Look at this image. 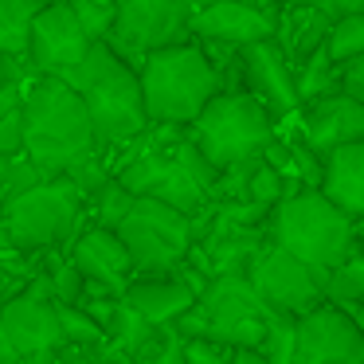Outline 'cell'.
<instances>
[{
  "label": "cell",
  "instance_id": "1",
  "mask_svg": "<svg viewBox=\"0 0 364 364\" xmlns=\"http://www.w3.org/2000/svg\"><path fill=\"white\" fill-rule=\"evenodd\" d=\"M90 153H98V141L82 95L63 79L36 75L24 87V157L48 176H63Z\"/></svg>",
  "mask_w": 364,
  "mask_h": 364
},
{
  "label": "cell",
  "instance_id": "2",
  "mask_svg": "<svg viewBox=\"0 0 364 364\" xmlns=\"http://www.w3.org/2000/svg\"><path fill=\"white\" fill-rule=\"evenodd\" d=\"M63 82L71 90H79L82 102H87L98 149H106V145H129L149 129L137 67L126 63L106 40L90 43L87 59Z\"/></svg>",
  "mask_w": 364,
  "mask_h": 364
},
{
  "label": "cell",
  "instance_id": "3",
  "mask_svg": "<svg viewBox=\"0 0 364 364\" xmlns=\"http://www.w3.org/2000/svg\"><path fill=\"white\" fill-rule=\"evenodd\" d=\"M137 79H141L149 126H173V129L192 126L204 114V106L223 90L220 67L212 63V55L196 40L145 55L141 67H137Z\"/></svg>",
  "mask_w": 364,
  "mask_h": 364
},
{
  "label": "cell",
  "instance_id": "4",
  "mask_svg": "<svg viewBox=\"0 0 364 364\" xmlns=\"http://www.w3.org/2000/svg\"><path fill=\"white\" fill-rule=\"evenodd\" d=\"M267 235L278 247H286L294 259H301L314 274H321V282H329L333 270L356 251L360 223L341 212L333 200H325L317 188H298L270 212Z\"/></svg>",
  "mask_w": 364,
  "mask_h": 364
},
{
  "label": "cell",
  "instance_id": "5",
  "mask_svg": "<svg viewBox=\"0 0 364 364\" xmlns=\"http://www.w3.org/2000/svg\"><path fill=\"white\" fill-rule=\"evenodd\" d=\"M188 129V141L212 161L215 168H231L243 165L251 157H262L270 141H274V114L247 90H220L212 102L204 106Z\"/></svg>",
  "mask_w": 364,
  "mask_h": 364
},
{
  "label": "cell",
  "instance_id": "6",
  "mask_svg": "<svg viewBox=\"0 0 364 364\" xmlns=\"http://www.w3.org/2000/svg\"><path fill=\"white\" fill-rule=\"evenodd\" d=\"M82 204H87L82 192L67 176H48L36 188L4 200V208H0V239H4V247H12L20 255L51 251V247L67 243L75 235Z\"/></svg>",
  "mask_w": 364,
  "mask_h": 364
},
{
  "label": "cell",
  "instance_id": "7",
  "mask_svg": "<svg viewBox=\"0 0 364 364\" xmlns=\"http://www.w3.org/2000/svg\"><path fill=\"white\" fill-rule=\"evenodd\" d=\"M114 231L129 251L134 274H168L181 262H188L196 247V220L149 196H137Z\"/></svg>",
  "mask_w": 364,
  "mask_h": 364
},
{
  "label": "cell",
  "instance_id": "8",
  "mask_svg": "<svg viewBox=\"0 0 364 364\" xmlns=\"http://www.w3.org/2000/svg\"><path fill=\"white\" fill-rule=\"evenodd\" d=\"M196 309L204 314L208 341H220L228 348H259L267 337L270 314H274L247 274L208 278L204 294L196 298Z\"/></svg>",
  "mask_w": 364,
  "mask_h": 364
},
{
  "label": "cell",
  "instance_id": "9",
  "mask_svg": "<svg viewBox=\"0 0 364 364\" xmlns=\"http://www.w3.org/2000/svg\"><path fill=\"white\" fill-rule=\"evenodd\" d=\"M188 24H192V12L181 0H118L114 28L106 36V43L126 63L141 67V59L153 55V51L188 43L192 40Z\"/></svg>",
  "mask_w": 364,
  "mask_h": 364
},
{
  "label": "cell",
  "instance_id": "10",
  "mask_svg": "<svg viewBox=\"0 0 364 364\" xmlns=\"http://www.w3.org/2000/svg\"><path fill=\"white\" fill-rule=\"evenodd\" d=\"M118 176L134 196H149L161 204L176 208V212L200 220L208 208V192L196 176L184 168V161L176 157V145H141L118 165Z\"/></svg>",
  "mask_w": 364,
  "mask_h": 364
},
{
  "label": "cell",
  "instance_id": "11",
  "mask_svg": "<svg viewBox=\"0 0 364 364\" xmlns=\"http://www.w3.org/2000/svg\"><path fill=\"white\" fill-rule=\"evenodd\" d=\"M247 278H251L259 298L267 301L274 314H286V317H294V321L325 301L321 274H314L306 262L294 259V255L286 251V247H278L274 239H267V243L259 247V255H255L251 267H247Z\"/></svg>",
  "mask_w": 364,
  "mask_h": 364
},
{
  "label": "cell",
  "instance_id": "12",
  "mask_svg": "<svg viewBox=\"0 0 364 364\" xmlns=\"http://www.w3.org/2000/svg\"><path fill=\"white\" fill-rule=\"evenodd\" d=\"M90 43L95 40L82 32V24L75 20V12L63 0H48L40 9V16L32 20L28 67H32V75H43V79H67L87 59Z\"/></svg>",
  "mask_w": 364,
  "mask_h": 364
},
{
  "label": "cell",
  "instance_id": "13",
  "mask_svg": "<svg viewBox=\"0 0 364 364\" xmlns=\"http://www.w3.org/2000/svg\"><path fill=\"white\" fill-rule=\"evenodd\" d=\"M294 364H364V337L353 314L321 301L294 325Z\"/></svg>",
  "mask_w": 364,
  "mask_h": 364
},
{
  "label": "cell",
  "instance_id": "14",
  "mask_svg": "<svg viewBox=\"0 0 364 364\" xmlns=\"http://www.w3.org/2000/svg\"><path fill=\"white\" fill-rule=\"evenodd\" d=\"M0 325L9 333L12 348L20 353V360L55 353L63 345V333H59V314L48 290V278H36L24 294H12L9 301H0Z\"/></svg>",
  "mask_w": 364,
  "mask_h": 364
},
{
  "label": "cell",
  "instance_id": "15",
  "mask_svg": "<svg viewBox=\"0 0 364 364\" xmlns=\"http://www.w3.org/2000/svg\"><path fill=\"white\" fill-rule=\"evenodd\" d=\"M239 71L247 79V95L259 98L274 114V122L298 114V71L274 40L239 48Z\"/></svg>",
  "mask_w": 364,
  "mask_h": 364
},
{
  "label": "cell",
  "instance_id": "16",
  "mask_svg": "<svg viewBox=\"0 0 364 364\" xmlns=\"http://www.w3.org/2000/svg\"><path fill=\"white\" fill-rule=\"evenodd\" d=\"M192 40L220 43V48H251V43L274 40V12H262L255 4H239V0H215L208 9L192 12Z\"/></svg>",
  "mask_w": 364,
  "mask_h": 364
},
{
  "label": "cell",
  "instance_id": "17",
  "mask_svg": "<svg viewBox=\"0 0 364 364\" xmlns=\"http://www.w3.org/2000/svg\"><path fill=\"white\" fill-rule=\"evenodd\" d=\"M298 137L317 153V157H329L341 145L364 141V106L353 102L348 95H325L317 102L301 106V126Z\"/></svg>",
  "mask_w": 364,
  "mask_h": 364
},
{
  "label": "cell",
  "instance_id": "18",
  "mask_svg": "<svg viewBox=\"0 0 364 364\" xmlns=\"http://www.w3.org/2000/svg\"><path fill=\"white\" fill-rule=\"evenodd\" d=\"M200 290L181 274V267L168 270V274H137L126 282L122 301H126L134 314H141L149 325H173L181 314H188L196 306Z\"/></svg>",
  "mask_w": 364,
  "mask_h": 364
},
{
  "label": "cell",
  "instance_id": "19",
  "mask_svg": "<svg viewBox=\"0 0 364 364\" xmlns=\"http://www.w3.org/2000/svg\"><path fill=\"white\" fill-rule=\"evenodd\" d=\"M71 262L82 270V278H87L90 286H102V290L118 294V298H122V290H126V282L134 278V262H129V251L122 247L118 231L98 228V223L75 239Z\"/></svg>",
  "mask_w": 364,
  "mask_h": 364
},
{
  "label": "cell",
  "instance_id": "20",
  "mask_svg": "<svg viewBox=\"0 0 364 364\" xmlns=\"http://www.w3.org/2000/svg\"><path fill=\"white\" fill-rule=\"evenodd\" d=\"M317 192L325 200H333L345 215H353L356 223H364V141L341 145L325 157Z\"/></svg>",
  "mask_w": 364,
  "mask_h": 364
},
{
  "label": "cell",
  "instance_id": "21",
  "mask_svg": "<svg viewBox=\"0 0 364 364\" xmlns=\"http://www.w3.org/2000/svg\"><path fill=\"white\" fill-rule=\"evenodd\" d=\"M48 0H0V55L16 67H28V36L32 20Z\"/></svg>",
  "mask_w": 364,
  "mask_h": 364
},
{
  "label": "cell",
  "instance_id": "22",
  "mask_svg": "<svg viewBox=\"0 0 364 364\" xmlns=\"http://www.w3.org/2000/svg\"><path fill=\"white\" fill-rule=\"evenodd\" d=\"M153 333H157V325H149L141 314H134V309H129L126 301L118 298L110 321H106V348H110L118 360H129V364H134V356L153 341Z\"/></svg>",
  "mask_w": 364,
  "mask_h": 364
},
{
  "label": "cell",
  "instance_id": "23",
  "mask_svg": "<svg viewBox=\"0 0 364 364\" xmlns=\"http://www.w3.org/2000/svg\"><path fill=\"white\" fill-rule=\"evenodd\" d=\"M341 90V67L329 59V51H314L306 63L298 67V110L306 102H317L325 95H337Z\"/></svg>",
  "mask_w": 364,
  "mask_h": 364
},
{
  "label": "cell",
  "instance_id": "24",
  "mask_svg": "<svg viewBox=\"0 0 364 364\" xmlns=\"http://www.w3.org/2000/svg\"><path fill=\"white\" fill-rule=\"evenodd\" d=\"M0 153H24V82L0 79Z\"/></svg>",
  "mask_w": 364,
  "mask_h": 364
},
{
  "label": "cell",
  "instance_id": "25",
  "mask_svg": "<svg viewBox=\"0 0 364 364\" xmlns=\"http://www.w3.org/2000/svg\"><path fill=\"white\" fill-rule=\"evenodd\" d=\"M325 301L345 309V314H353L356 306H364V255L353 251L337 270H333L329 282H325Z\"/></svg>",
  "mask_w": 364,
  "mask_h": 364
},
{
  "label": "cell",
  "instance_id": "26",
  "mask_svg": "<svg viewBox=\"0 0 364 364\" xmlns=\"http://www.w3.org/2000/svg\"><path fill=\"white\" fill-rule=\"evenodd\" d=\"M55 314H59V333H63V345H79V348H98V345H106V329L87 314V309L55 301Z\"/></svg>",
  "mask_w": 364,
  "mask_h": 364
},
{
  "label": "cell",
  "instance_id": "27",
  "mask_svg": "<svg viewBox=\"0 0 364 364\" xmlns=\"http://www.w3.org/2000/svg\"><path fill=\"white\" fill-rule=\"evenodd\" d=\"M134 192L126 188V184L118 181V176H110V181L102 184V188L90 196V204H95V220L98 228H118L122 220H126V212L134 208Z\"/></svg>",
  "mask_w": 364,
  "mask_h": 364
},
{
  "label": "cell",
  "instance_id": "28",
  "mask_svg": "<svg viewBox=\"0 0 364 364\" xmlns=\"http://www.w3.org/2000/svg\"><path fill=\"white\" fill-rule=\"evenodd\" d=\"M325 51H329L333 63H348V59L364 55V12L356 16H345L329 28V40H325Z\"/></svg>",
  "mask_w": 364,
  "mask_h": 364
},
{
  "label": "cell",
  "instance_id": "29",
  "mask_svg": "<svg viewBox=\"0 0 364 364\" xmlns=\"http://www.w3.org/2000/svg\"><path fill=\"white\" fill-rule=\"evenodd\" d=\"M40 181H48V173L40 165H32L24 153H0V196L4 200L16 196V192L36 188Z\"/></svg>",
  "mask_w": 364,
  "mask_h": 364
},
{
  "label": "cell",
  "instance_id": "30",
  "mask_svg": "<svg viewBox=\"0 0 364 364\" xmlns=\"http://www.w3.org/2000/svg\"><path fill=\"white\" fill-rule=\"evenodd\" d=\"M67 9L75 12V20L82 24V32L90 40H106L114 28V12H118V0H63Z\"/></svg>",
  "mask_w": 364,
  "mask_h": 364
},
{
  "label": "cell",
  "instance_id": "31",
  "mask_svg": "<svg viewBox=\"0 0 364 364\" xmlns=\"http://www.w3.org/2000/svg\"><path fill=\"white\" fill-rule=\"evenodd\" d=\"M294 317L286 314H270V325H267V337H262L259 353L267 356L270 364H294Z\"/></svg>",
  "mask_w": 364,
  "mask_h": 364
},
{
  "label": "cell",
  "instance_id": "32",
  "mask_svg": "<svg viewBox=\"0 0 364 364\" xmlns=\"http://www.w3.org/2000/svg\"><path fill=\"white\" fill-rule=\"evenodd\" d=\"M43 278H48V290H51V298H55V301H63V306H79L82 290H87V278H82V270L75 267L71 259L55 262Z\"/></svg>",
  "mask_w": 364,
  "mask_h": 364
},
{
  "label": "cell",
  "instance_id": "33",
  "mask_svg": "<svg viewBox=\"0 0 364 364\" xmlns=\"http://www.w3.org/2000/svg\"><path fill=\"white\" fill-rule=\"evenodd\" d=\"M184 364H231V348L208 337L184 341Z\"/></svg>",
  "mask_w": 364,
  "mask_h": 364
},
{
  "label": "cell",
  "instance_id": "34",
  "mask_svg": "<svg viewBox=\"0 0 364 364\" xmlns=\"http://www.w3.org/2000/svg\"><path fill=\"white\" fill-rule=\"evenodd\" d=\"M286 4H306V9L321 12L325 20H345V16H356V12H364V0H286Z\"/></svg>",
  "mask_w": 364,
  "mask_h": 364
},
{
  "label": "cell",
  "instance_id": "35",
  "mask_svg": "<svg viewBox=\"0 0 364 364\" xmlns=\"http://www.w3.org/2000/svg\"><path fill=\"white\" fill-rule=\"evenodd\" d=\"M341 95H348L353 102L364 106V55L341 63Z\"/></svg>",
  "mask_w": 364,
  "mask_h": 364
},
{
  "label": "cell",
  "instance_id": "36",
  "mask_svg": "<svg viewBox=\"0 0 364 364\" xmlns=\"http://www.w3.org/2000/svg\"><path fill=\"white\" fill-rule=\"evenodd\" d=\"M231 364H270L259 348H231Z\"/></svg>",
  "mask_w": 364,
  "mask_h": 364
},
{
  "label": "cell",
  "instance_id": "37",
  "mask_svg": "<svg viewBox=\"0 0 364 364\" xmlns=\"http://www.w3.org/2000/svg\"><path fill=\"white\" fill-rule=\"evenodd\" d=\"M0 364H20V353L12 348L9 333H4V325H0Z\"/></svg>",
  "mask_w": 364,
  "mask_h": 364
},
{
  "label": "cell",
  "instance_id": "38",
  "mask_svg": "<svg viewBox=\"0 0 364 364\" xmlns=\"http://www.w3.org/2000/svg\"><path fill=\"white\" fill-rule=\"evenodd\" d=\"M12 290H16V278H12V270L0 267V301H9Z\"/></svg>",
  "mask_w": 364,
  "mask_h": 364
},
{
  "label": "cell",
  "instance_id": "39",
  "mask_svg": "<svg viewBox=\"0 0 364 364\" xmlns=\"http://www.w3.org/2000/svg\"><path fill=\"white\" fill-rule=\"evenodd\" d=\"M20 71H24V67H16V63H9V59L0 55V79H20Z\"/></svg>",
  "mask_w": 364,
  "mask_h": 364
},
{
  "label": "cell",
  "instance_id": "40",
  "mask_svg": "<svg viewBox=\"0 0 364 364\" xmlns=\"http://www.w3.org/2000/svg\"><path fill=\"white\" fill-rule=\"evenodd\" d=\"M188 12H200V9H208V4H215V0H181Z\"/></svg>",
  "mask_w": 364,
  "mask_h": 364
},
{
  "label": "cell",
  "instance_id": "41",
  "mask_svg": "<svg viewBox=\"0 0 364 364\" xmlns=\"http://www.w3.org/2000/svg\"><path fill=\"white\" fill-rule=\"evenodd\" d=\"M282 4H286V0H259V9H262V12H278Z\"/></svg>",
  "mask_w": 364,
  "mask_h": 364
},
{
  "label": "cell",
  "instance_id": "42",
  "mask_svg": "<svg viewBox=\"0 0 364 364\" xmlns=\"http://www.w3.org/2000/svg\"><path fill=\"white\" fill-rule=\"evenodd\" d=\"M353 321H356V329H360V337H364V306L353 309Z\"/></svg>",
  "mask_w": 364,
  "mask_h": 364
},
{
  "label": "cell",
  "instance_id": "43",
  "mask_svg": "<svg viewBox=\"0 0 364 364\" xmlns=\"http://www.w3.org/2000/svg\"><path fill=\"white\" fill-rule=\"evenodd\" d=\"M356 255H364V223H360V235H356Z\"/></svg>",
  "mask_w": 364,
  "mask_h": 364
},
{
  "label": "cell",
  "instance_id": "44",
  "mask_svg": "<svg viewBox=\"0 0 364 364\" xmlns=\"http://www.w3.org/2000/svg\"><path fill=\"white\" fill-rule=\"evenodd\" d=\"M0 208H4V196H0Z\"/></svg>",
  "mask_w": 364,
  "mask_h": 364
}]
</instances>
